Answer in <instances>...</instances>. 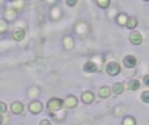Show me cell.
<instances>
[{"mask_svg":"<svg viewBox=\"0 0 149 125\" xmlns=\"http://www.w3.org/2000/svg\"><path fill=\"white\" fill-rule=\"evenodd\" d=\"M62 107H63V100L59 99V98H52V99H50L49 103H47V108H49L51 112H56V111H59Z\"/></svg>","mask_w":149,"mask_h":125,"instance_id":"obj_1","label":"cell"},{"mask_svg":"<svg viewBox=\"0 0 149 125\" xmlns=\"http://www.w3.org/2000/svg\"><path fill=\"white\" fill-rule=\"evenodd\" d=\"M106 72H107L110 76H116V74L120 72V66H119L118 63L115 61H111L106 65Z\"/></svg>","mask_w":149,"mask_h":125,"instance_id":"obj_2","label":"cell"},{"mask_svg":"<svg viewBox=\"0 0 149 125\" xmlns=\"http://www.w3.org/2000/svg\"><path fill=\"white\" fill-rule=\"evenodd\" d=\"M29 110H30L31 113H39L42 111V103L38 102V100H34L29 104Z\"/></svg>","mask_w":149,"mask_h":125,"instance_id":"obj_3","label":"cell"},{"mask_svg":"<svg viewBox=\"0 0 149 125\" xmlns=\"http://www.w3.org/2000/svg\"><path fill=\"white\" fill-rule=\"evenodd\" d=\"M123 63H124V66H127V68H134V66L136 65L137 61H136V57H135V56H132V55H128V56L124 57Z\"/></svg>","mask_w":149,"mask_h":125,"instance_id":"obj_4","label":"cell"},{"mask_svg":"<svg viewBox=\"0 0 149 125\" xmlns=\"http://www.w3.org/2000/svg\"><path fill=\"white\" fill-rule=\"evenodd\" d=\"M130 41H131L134 44H141L143 37H141V34H140V33L134 31V33H131V35H130Z\"/></svg>","mask_w":149,"mask_h":125,"instance_id":"obj_5","label":"cell"},{"mask_svg":"<svg viewBox=\"0 0 149 125\" xmlns=\"http://www.w3.org/2000/svg\"><path fill=\"white\" fill-rule=\"evenodd\" d=\"M10 108H12V112L16 113V115H20V113L24 112V104L21 102H15Z\"/></svg>","mask_w":149,"mask_h":125,"instance_id":"obj_6","label":"cell"},{"mask_svg":"<svg viewBox=\"0 0 149 125\" xmlns=\"http://www.w3.org/2000/svg\"><path fill=\"white\" fill-rule=\"evenodd\" d=\"M63 103H65V106H67L68 108H73L77 106V98L73 97V95H70V97L65 99V102H63Z\"/></svg>","mask_w":149,"mask_h":125,"instance_id":"obj_7","label":"cell"},{"mask_svg":"<svg viewBox=\"0 0 149 125\" xmlns=\"http://www.w3.org/2000/svg\"><path fill=\"white\" fill-rule=\"evenodd\" d=\"M81 99H82V102H84L85 104H89V103H92L93 100H94V95H93L90 91H85L84 94H82Z\"/></svg>","mask_w":149,"mask_h":125,"instance_id":"obj_8","label":"cell"},{"mask_svg":"<svg viewBox=\"0 0 149 125\" xmlns=\"http://www.w3.org/2000/svg\"><path fill=\"white\" fill-rule=\"evenodd\" d=\"M84 70L86 72V73H94V72L97 70V65H95L93 61H88L84 65Z\"/></svg>","mask_w":149,"mask_h":125,"instance_id":"obj_9","label":"cell"},{"mask_svg":"<svg viewBox=\"0 0 149 125\" xmlns=\"http://www.w3.org/2000/svg\"><path fill=\"white\" fill-rule=\"evenodd\" d=\"M24 37H25V31L22 29H16L13 31V39H16V41H22Z\"/></svg>","mask_w":149,"mask_h":125,"instance_id":"obj_10","label":"cell"},{"mask_svg":"<svg viewBox=\"0 0 149 125\" xmlns=\"http://www.w3.org/2000/svg\"><path fill=\"white\" fill-rule=\"evenodd\" d=\"M126 26H127L128 29H135V28L137 26V18H136V17H130V18H127Z\"/></svg>","mask_w":149,"mask_h":125,"instance_id":"obj_11","label":"cell"},{"mask_svg":"<svg viewBox=\"0 0 149 125\" xmlns=\"http://www.w3.org/2000/svg\"><path fill=\"white\" fill-rule=\"evenodd\" d=\"M123 90H124L123 84H120V82H116V84H114V86H113V91L115 93L116 95L122 94V93H123Z\"/></svg>","mask_w":149,"mask_h":125,"instance_id":"obj_12","label":"cell"},{"mask_svg":"<svg viewBox=\"0 0 149 125\" xmlns=\"http://www.w3.org/2000/svg\"><path fill=\"white\" fill-rule=\"evenodd\" d=\"M98 94H100L101 98H107L110 95V89L107 86H102L100 89V91H98Z\"/></svg>","mask_w":149,"mask_h":125,"instance_id":"obj_13","label":"cell"},{"mask_svg":"<svg viewBox=\"0 0 149 125\" xmlns=\"http://www.w3.org/2000/svg\"><path fill=\"white\" fill-rule=\"evenodd\" d=\"M140 87V82L137 79H132L128 82V89L130 90H137Z\"/></svg>","mask_w":149,"mask_h":125,"instance_id":"obj_14","label":"cell"},{"mask_svg":"<svg viewBox=\"0 0 149 125\" xmlns=\"http://www.w3.org/2000/svg\"><path fill=\"white\" fill-rule=\"evenodd\" d=\"M123 125H136V121H135V119L132 116H127L123 120Z\"/></svg>","mask_w":149,"mask_h":125,"instance_id":"obj_15","label":"cell"},{"mask_svg":"<svg viewBox=\"0 0 149 125\" xmlns=\"http://www.w3.org/2000/svg\"><path fill=\"white\" fill-rule=\"evenodd\" d=\"M116 20H118V23H119V25H126V22H127V16L122 13V15L118 16V18H116Z\"/></svg>","mask_w":149,"mask_h":125,"instance_id":"obj_16","label":"cell"},{"mask_svg":"<svg viewBox=\"0 0 149 125\" xmlns=\"http://www.w3.org/2000/svg\"><path fill=\"white\" fill-rule=\"evenodd\" d=\"M97 4L101 8H107L109 4H110V0H97Z\"/></svg>","mask_w":149,"mask_h":125,"instance_id":"obj_17","label":"cell"},{"mask_svg":"<svg viewBox=\"0 0 149 125\" xmlns=\"http://www.w3.org/2000/svg\"><path fill=\"white\" fill-rule=\"evenodd\" d=\"M8 29V23H7V21L5 20H0V31H5Z\"/></svg>","mask_w":149,"mask_h":125,"instance_id":"obj_18","label":"cell"},{"mask_svg":"<svg viewBox=\"0 0 149 125\" xmlns=\"http://www.w3.org/2000/svg\"><path fill=\"white\" fill-rule=\"evenodd\" d=\"M141 99H143V102H144V103H149V93H148V91H144V93H143Z\"/></svg>","mask_w":149,"mask_h":125,"instance_id":"obj_19","label":"cell"},{"mask_svg":"<svg viewBox=\"0 0 149 125\" xmlns=\"http://www.w3.org/2000/svg\"><path fill=\"white\" fill-rule=\"evenodd\" d=\"M7 111V106L4 102H0V113H4Z\"/></svg>","mask_w":149,"mask_h":125,"instance_id":"obj_20","label":"cell"},{"mask_svg":"<svg viewBox=\"0 0 149 125\" xmlns=\"http://www.w3.org/2000/svg\"><path fill=\"white\" fill-rule=\"evenodd\" d=\"M65 3H67V5H70V7H73V5H76L77 0H65Z\"/></svg>","mask_w":149,"mask_h":125,"instance_id":"obj_21","label":"cell"},{"mask_svg":"<svg viewBox=\"0 0 149 125\" xmlns=\"http://www.w3.org/2000/svg\"><path fill=\"white\" fill-rule=\"evenodd\" d=\"M5 15H7V17H9V18H10V17H15V12L12 13V12H10V9H8Z\"/></svg>","mask_w":149,"mask_h":125,"instance_id":"obj_22","label":"cell"},{"mask_svg":"<svg viewBox=\"0 0 149 125\" xmlns=\"http://www.w3.org/2000/svg\"><path fill=\"white\" fill-rule=\"evenodd\" d=\"M39 125H51V123H50L49 120H42L41 123H39Z\"/></svg>","mask_w":149,"mask_h":125,"instance_id":"obj_23","label":"cell"},{"mask_svg":"<svg viewBox=\"0 0 149 125\" xmlns=\"http://www.w3.org/2000/svg\"><path fill=\"white\" fill-rule=\"evenodd\" d=\"M144 84L145 85H149V76H145L144 77Z\"/></svg>","mask_w":149,"mask_h":125,"instance_id":"obj_24","label":"cell"},{"mask_svg":"<svg viewBox=\"0 0 149 125\" xmlns=\"http://www.w3.org/2000/svg\"><path fill=\"white\" fill-rule=\"evenodd\" d=\"M1 124H3V116L0 115V125H1Z\"/></svg>","mask_w":149,"mask_h":125,"instance_id":"obj_25","label":"cell"},{"mask_svg":"<svg viewBox=\"0 0 149 125\" xmlns=\"http://www.w3.org/2000/svg\"><path fill=\"white\" fill-rule=\"evenodd\" d=\"M9 1H15V0H9Z\"/></svg>","mask_w":149,"mask_h":125,"instance_id":"obj_26","label":"cell"},{"mask_svg":"<svg viewBox=\"0 0 149 125\" xmlns=\"http://www.w3.org/2000/svg\"><path fill=\"white\" fill-rule=\"evenodd\" d=\"M144 1H148V0H144Z\"/></svg>","mask_w":149,"mask_h":125,"instance_id":"obj_27","label":"cell"}]
</instances>
